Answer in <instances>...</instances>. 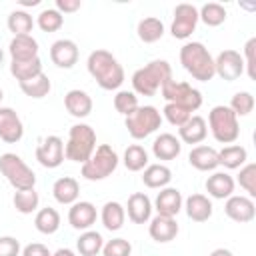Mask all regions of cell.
I'll return each instance as SVG.
<instances>
[{
  "instance_id": "d4e9b609",
  "label": "cell",
  "mask_w": 256,
  "mask_h": 256,
  "mask_svg": "<svg viewBox=\"0 0 256 256\" xmlns=\"http://www.w3.org/2000/svg\"><path fill=\"white\" fill-rule=\"evenodd\" d=\"M182 152V142L174 136V134H160L154 138L152 142V154L156 156V160H174L178 158Z\"/></svg>"
},
{
  "instance_id": "cb8c5ba5",
  "label": "cell",
  "mask_w": 256,
  "mask_h": 256,
  "mask_svg": "<svg viewBox=\"0 0 256 256\" xmlns=\"http://www.w3.org/2000/svg\"><path fill=\"white\" fill-rule=\"evenodd\" d=\"M206 192L208 196L216 198V200H224V198H230L234 194V178L228 174V172H214L212 176L206 178Z\"/></svg>"
},
{
  "instance_id": "5b68a950",
  "label": "cell",
  "mask_w": 256,
  "mask_h": 256,
  "mask_svg": "<svg viewBox=\"0 0 256 256\" xmlns=\"http://www.w3.org/2000/svg\"><path fill=\"white\" fill-rule=\"evenodd\" d=\"M208 126L216 142L220 144H232L240 136V124L238 116L224 104H218L208 114Z\"/></svg>"
},
{
  "instance_id": "1f68e13d",
  "label": "cell",
  "mask_w": 256,
  "mask_h": 256,
  "mask_svg": "<svg viewBox=\"0 0 256 256\" xmlns=\"http://www.w3.org/2000/svg\"><path fill=\"white\" fill-rule=\"evenodd\" d=\"M42 72V60L32 58V60H12L10 62V74L20 82H26Z\"/></svg>"
},
{
  "instance_id": "6da1fadb",
  "label": "cell",
  "mask_w": 256,
  "mask_h": 256,
  "mask_svg": "<svg viewBox=\"0 0 256 256\" xmlns=\"http://www.w3.org/2000/svg\"><path fill=\"white\" fill-rule=\"evenodd\" d=\"M86 68L102 90H118L124 82V68L108 50H92L86 60Z\"/></svg>"
},
{
  "instance_id": "e575fe53",
  "label": "cell",
  "mask_w": 256,
  "mask_h": 256,
  "mask_svg": "<svg viewBox=\"0 0 256 256\" xmlns=\"http://www.w3.org/2000/svg\"><path fill=\"white\" fill-rule=\"evenodd\" d=\"M34 226L40 234H54L60 228V214L56 208H40L34 216Z\"/></svg>"
},
{
  "instance_id": "2e32d148",
  "label": "cell",
  "mask_w": 256,
  "mask_h": 256,
  "mask_svg": "<svg viewBox=\"0 0 256 256\" xmlns=\"http://www.w3.org/2000/svg\"><path fill=\"white\" fill-rule=\"evenodd\" d=\"M178 230H180L178 228V222L172 216H160V214H156L154 218H150V224H148V234L158 244L172 242L178 236Z\"/></svg>"
},
{
  "instance_id": "7dc6e473",
  "label": "cell",
  "mask_w": 256,
  "mask_h": 256,
  "mask_svg": "<svg viewBox=\"0 0 256 256\" xmlns=\"http://www.w3.org/2000/svg\"><path fill=\"white\" fill-rule=\"evenodd\" d=\"M20 252V242L14 236H0V256H18Z\"/></svg>"
},
{
  "instance_id": "44dd1931",
  "label": "cell",
  "mask_w": 256,
  "mask_h": 256,
  "mask_svg": "<svg viewBox=\"0 0 256 256\" xmlns=\"http://www.w3.org/2000/svg\"><path fill=\"white\" fill-rule=\"evenodd\" d=\"M64 108L74 118H86L92 112V98L88 92H84L80 88L68 90L64 96Z\"/></svg>"
},
{
  "instance_id": "f35d334b",
  "label": "cell",
  "mask_w": 256,
  "mask_h": 256,
  "mask_svg": "<svg viewBox=\"0 0 256 256\" xmlns=\"http://www.w3.org/2000/svg\"><path fill=\"white\" fill-rule=\"evenodd\" d=\"M226 16H228L226 8L218 2H206L198 10V20H202L206 26H220V24H224Z\"/></svg>"
},
{
  "instance_id": "5bb4252c",
  "label": "cell",
  "mask_w": 256,
  "mask_h": 256,
  "mask_svg": "<svg viewBox=\"0 0 256 256\" xmlns=\"http://www.w3.org/2000/svg\"><path fill=\"white\" fill-rule=\"evenodd\" d=\"M24 136V126L16 110L8 106H0V140L6 144H16Z\"/></svg>"
},
{
  "instance_id": "603a6c76",
  "label": "cell",
  "mask_w": 256,
  "mask_h": 256,
  "mask_svg": "<svg viewBox=\"0 0 256 256\" xmlns=\"http://www.w3.org/2000/svg\"><path fill=\"white\" fill-rule=\"evenodd\" d=\"M188 162L190 166H194L196 170L200 172H210V170H216L220 164H218V150H214L212 146H204V144H198L190 150L188 154Z\"/></svg>"
},
{
  "instance_id": "30bf717a",
  "label": "cell",
  "mask_w": 256,
  "mask_h": 256,
  "mask_svg": "<svg viewBox=\"0 0 256 256\" xmlns=\"http://www.w3.org/2000/svg\"><path fill=\"white\" fill-rule=\"evenodd\" d=\"M196 24H198V8L194 4H178L174 8V18H172V26H170V32L174 38L178 40H186L192 36V32L196 30Z\"/></svg>"
},
{
  "instance_id": "3957f363",
  "label": "cell",
  "mask_w": 256,
  "mask_h": 256,
  "mask_svg": "<svg viewBox=\"0 0 256 256\" xmlns=\"http://www.w3.org/2000/svg\"><path fill=\"white\" fill-rule=\"evenodd\" d=\"M170 78H172V66L166 60H152L132 74L134 94L156 96V92L162 88V84Z\"/></svg>"
},
{
  "instance_id": "db71d44e",
  "label": "cell",
  "mask_w": 256,
  "mask_h": 256,
  "mask_svg": "<svg viewBox=\"0 0 256 256\" xmlns=\"http://www.w3.org/2000/svg\"><path fill=\"white\" fill-rule=\"evenodd\" d=\"M2 64H4V52H2V48H0V70H2Z\"/></svg>"
},
{
  "instance_id": "60d3db41",
  "label": "cell",
  "mask_w": 256,
  "mask_h": 256,
  "mask_svg": "<svg viewBox=\"0 0 256 256\" xmlns=\"http://www.w3.org/2000/svg\"><path fill=\"white\" fill-rule=\"evenodd\" d=\"M138 96L132 92V90H118L116 96H114V108L116 112H120L124 118L130 116L136 108H138Z\"/></svg>"
},
{
  "instance_id": "83f0119b",
  "label": "cell",
  "mask_w": 256,
  "mask_h": 256,
  "mask_svg": "<svg viewBox=\"0 0 256 256\" xmlns=\"http://www.w3.org/2000/svg\"><path fill=\"white\" fill-rule=\"evenodd\" d=\"M172 180V170L166 164H148L142 172V182L148 188H166Z\"/></svg>"
},
{
  "instance_id": "f907efd6",
  "label": "cell",
  "mask_w": 256,
  "mask_h": 256,
  "mask_svg": "<svg viewBox=\"0 0 256 256\" xmlns=\"http://www.w3.org/2000/svg\"><path fill=\"white\" fill-rule=\"evenodd\" d=\"M208 256H234L228 248H216V250H212Z\"/></svg>"
},
{
  "instance_id": "277c9868",
  "label": "cell",
  "mask_w": 256,
  "mask_h": 256,
  "mask_svg": "<svg viewBox=\"0 0 256 256\" xmlns=\"http://www.w3.org/2000/svg\"><path fill=\"white\" fill-rule=\"evenodd\" d=\"M96 150V132L88 124H74L68 130V142L64 144V158L84 164Z\"/></svg>"
},
{
  "instance_id": "816d5d0a",
  "label": "cell",
  "mask_w": 256,
  "mask_h": 256,
  "mask_svg": "<svg viewBox=\"0 0 256 256\" xmlns=\"http://www.w3.org/2000/svg\"><path fill=\"white\" fill-rule=\"evenodd\" d=\"M52 256H76V254L70 248H58L56 252H52Z\"/></svg>"
},
{
  "instance_id": "11a10c76",
  "label": "cell",
  "mask_w": 256,
  "mask_h": 256,
  "mask_svg": "<svg viewBox=\"0 0 256 256\" xmlns=\"http://www.w3.org/2000/svg\"><path fill=\"white\" fill-rule=\"evenodd\" d=\"M2 98H4V92H2V88H0V102H2Z\"/></svg>"
},
{
  "instance_id": "d6986e66",
  "label": "cell",
  "mask_w": 256,
  "mask_h": 256,
  "mask_svg": "<svg viewBox=\"0 0 256 256\" xmlns=\"http://www.w3.org/2000/svg\"><path fill=\"white\" fill-rule=\"evenodd\" d=\"M182 204H184V198H182L180 190L166 186V188H160V192L156 194L152 208H156V212L160 216H172L174 218L182 210Z\"/></svg>"
},
{
  "instance_id": "484cf974",
  "label": "cell",
  "mask_w": 256,
  "mask_h": 256,
  "mask_svg": "<svg viewBox=\"0 0 256 256\" xmlns=\"http://www.w3.org/2000/svg\"><path fill=\"white\" fill-rule=\"evenodd\" d=\"M52 196H54V200L58 204H66V206L74 204L78 200V196H80V184H78V180L72 178V176L58 178L54 182V186H52Z\"/></svg>"
},
{
  "instance_id": "ffe728a7",
  "label": "cell",
  "mask_w": 256,
  "mask_h": 256,
  "mask_svg": "<svg viewBox=\"0 0 256 256\" xmlns=\"http://www.w3.org/2000/svg\"><path fill=\"white\" fill-rule=\"evenodd\" d=\"M178 140L184 142V144H200L204 142V138L208 136V124L202 116L198 114H192L180 128H178Z\"/></svg>"
},
{
  "instance_id": "4316f807",
  "label": "cell",
  "mask_w": 256,
  "mask_h": 256,
  "mask_svg": "<svg viewBox=\"0 0 256 256\" xmlns=\"http://www.w3.org/2000/svg\"><path fill=\"white\" fill-rule=\"evenodd\" d=\"M8 52L12 60H32V58H38V42L32 34L14 36L8 44Z\"/></svg>"
},
{
  "instance_id": "681fc988",
  "label": "cell",
  "mask_w": 256,
  "mask_h": 256,
  "mask_svg": "<svg viewBox=\"0 0 256 256\" xmlns=\"http://www.w3.org/2000/svg\"><path fill=\"white\" fill-rule=\"evenodd\" d=\"M80 0H56V10L60 14H72L80 8Z\"/></svg>"
},
{
  "instance_id": "d590c367",
  "label": "cell",
  "mask_w": 256,
  "mask_h": 256,
  "mask_svg": "<svg viewBox=\"0 0 256 256\" xmlns=\"http://www.w3.org/2000/svg\"><path fill=\"white\" fill-rule=\"evenodd\" d=\"M20 90H22L26 96L38 100V98L48 96V92L52 90V84H50V78H48L44 72H40L38 76L30 78V80H26V82H20Z\"/></svg>"
},
{
  "instance_id": "b9f144b4",
  "label": "cell",
  "mask_w": 256,
  "mask_h": 256,
  "mask_svg": "<svg viewBox=\"0 0 256 256\" xmlns=\"http://www.w3.org/2000/svg\"><path fill=\"white\" fill-rule=\"evenodd\" d=\"M236 116H248L252 110H254V96L252 92H236L230 100V106H228Z\"/></svg>"
},
{
  "instance_id": "4dcf8cb0",
  "label": "cell",
  "mask_w": 256,
  "mask_h": 256,
  "mask_svg": "<svg viewBox=\"0 0 256 256\" xmlns=\"http://www.w3.org/2000/svg\"><path fill=\"white\" fill-rule=\"evenodd\" d=\"M136 34L138 38L144 42V44H152V42H158L162 36H164V24L160 18L156 16H148V18H142L136 26Z\"/></svg>"
},
{
  "instance_id": "7bdbcfd3",
  "label": "cell",
  "mask_w": 256,
  "mask_h": 256,
  "mask_svg": "<svg viewBox=\"0 0 256 256\" xmlns=\"http://www.w3.org/2000/svg\"><path fill=\"white\" fill-rule=\"evenodd\" d=\"M238 184L248 192V198L256 196V164H244L238 174Z\"/></svg>"
},
{
  "instance_id": "f6af8a7d",
  "label": "cell",
  "mask_w": 256,
  "mask_h": 256,
  "mask_svg": "<svg viewBox=\"0 0 256 256\" xmlns=\"http://www.w3.org/2000/svg\"><path fill=\"white\" fill-rule=\"evenodd\" d=\"M162 114H164V118H166L172 126H176V128H180V126H182V124L192 116V112H190V110H186L184 106L168 104V102H166V106H164Z\"/></svg>"
},
{
  "instance_id": "f5cc1de1",
  "label": "cell",
  "mask_w": 256,
  "mask_h": 256,
  "mask_svg": "<svg viewBox=\"0 0 256 256\" xmlns=\"http://www.w3.org/2000/svg\"><path fill=\"white\" fill-rule=\"evenodd\" d=\"M40 4V0H20V6H38Z\"/></svg>"
},
{
  "instance_id": "52a82bcc",
  "label": "cell",
  "mask_w": 256,
  "mask_h": 256,
  "mask_svg": "<svg viewBox=\"0 0 256 256\" xmlns=\"http://www.w3.org/2000/svg\"><path fill=\"white\" fill-rule=\"evenodd\" d=\"M0 172L14 190H28L36 184L34 170L14 152H4L0 156Z\"/></svg>"
},
{
  "instance_id": "ba28073f",
  "label": "cell",
  "mask_w": 256,
  "mask_h": 256,
  "mask_svg": "<svg viewBox=\"0 0 256 256\" xmlns=\"http://www.w3.org/2000/svg\"><path fill=\"white\" fill-rule=\"evenodd\" d=\"M162 124V114L156 106H138L130 116H126L124 126L134 140H144L154 134Z\"/></svg>"
},
{
  "instance_id": "bcb514c9",
  "label": "cell",
  "mask_w": 256,
  "mask_h": 256,
  "mask_svg": "<svg viewBox=\"0 0 256 256\" xmlns=\"http://www.w3.org/2000/svg\"><path fill=\"white\" fill-rule=\"evenodd\" d=\"M254 54H256V38L252 36V38L244 44V56H242V60H244V72L248 74L250 80L256 78V70H254L256 58H254Z\"/></svg>"
},
{
  "instance_id": "f1b7e54d",
  "label": "cell",
  "mask_w": 256,
  "mask_h": 256,
  "mask_svg": "<svg viewBox=\"0 0 256 256\" xmlns=\"http://www.w3.org/2000/svg\"><path fill=\"white\" fill-rule=\"evenodd\" d=\"M100 220H102V224H104V228H106V230L116 232V230H120V228L124 226L126 210H124V206H122L120 202L110 200V202H106V204L102 206Z\"/></svg>"
},
{
  "instance_id": "ab89813d",
  "label": "cell",
  "mask_w": 256,
  "mask_h": 256,
  "mask_svg": "<svg viewBox=\"0 0 256 256\" xmlns=\"http://www.w3.org/2000/svg\"><path fill=\"white\" fill-rule=\"evenodd\" d=\"M36 24L42 32H56L62 28L64 24V16L56 10V8H44L38 16H36Z\"/></svg>"
},
{
  "instance_id": "8fae6325",
  "label": "cell",
  "mask_w": 256,
  "mask_h": 256,
  "mask_svg": "<svg viewBox=\"0 0 256 256\" xmlns=\"http://www.w3.org/2000/svg\"><path fill=\"white\" fill-rule=\"evenodd\" d=\"M214 72L226 80V82H234L244 74V60L240 56V52L236 50H222L216 58H214Z\"/></svg>"
},
{
  "instance_id": "f546056e",
  "label": "cell",
  "mask_w": 256,
  "mask_h": 256,
  "mask_svg": "<svg viewBox=\"0 0 256 256\" xmlns=\"http://www.w3.org/2000/svg\"><path fill=\"white\" fill-rule=\"evenodd\" d=\"M246 160H248V152L240 144H228L218 152V164L228 170L242 168L246 164Z\"/></svg>"
},
{
  "instance_id": "8992f818",
  "label": "cell",
  "mask_w": 256,
  "mask_h": 256,
  "mask_svg": "<svg viewBox=\"0 0 256 256\" xmlns=\"http://www.w3.org/2000/svg\"><path fill=\"white\" fill-rule=\"evenodd\" d=\"M118 162H120V158H118L116 150L108 144H100V146H96L94 154L82 164L80 172L86 180L98 182V180L108 178L118 168Z\"/></svg>"
},
{
  "instance_id": "c3c4849f",
  "label": "cell",
  "mask_w": 256,
  "mask_h": 256,
  "mask_svg": "<svg viewBox=\"0 0 256 256\" xmlns=\"http://www.w3.org/2000/svg\"><path fill=\"white\" fill-rule=\"evenodd\" d=\"M22 256H52V252L48 250V246H44L40 242H32L22 248Z\"/></svg>"
},
{
  "instance_id": "836d02e7",
  "label": "cell",
  "mask_w": 256,
  "mask_h": 256,
  "mask_svg": "<svg viewBox=\"0 0 256 256\" xmlns=\"http://www.w3.org/2000/svg\"><path fill=\"white\" fill-rule=\"evenodd\" d=\"M6 26H8V30H10L14 36H26V34H30L32 28H34V18H32L24 8L12 10V12L8 14Z\"/></svg>"
},
{
  "instance_id": "7c38bea8",
  "label": "cell",
  "mask_w": 256,
  "mask_h": 256,
  "mask_svg": "<svg viewBox=\"0 0 256 256\" xmlns=\"http://www.w3.org/2000/svg\"><path fill=\"white\" fill-rule=\"evenodd\" d=\"M36 160L44 168H58L64 162V142L60 136H46L36 146Z\"/></svg>"
},
{
  "instance_id": "ac0fdd59",
  "label": "cell",
  "mask_w": 256,
  "mask_h": 256,
  "mask_svg": "<svg viewBox=\"0 0 256 256\" xmlns=\"http://www.w3.org/2000/svg\"><path fill=\"white\" fill-rule=\"evenodd\" d=\"M124 210H126L130 222H134V224H146V222H150L154 208H152V200L144 192H134V194L128 196V202H126Z\"/></svg>"
},
{
  "instance_id": "d6a6232c",
  "label": "cell",
  "mask_w": 256,
  "mask_h": 256,
  "mask_svg": "<svg viewBox=\"0 0 256 256\" xmlns=\"http://www.w3.org/2000/svg\"><path fill=\"white\" fill-rule=\"evenodd\" d=\"M102 246L104 238L96 230H84L76 240V250L80 252V256H96L98 252H102Z\"/></svg>"
},
{
  "instance_id": "7402d4cb",
  "label": "cell",
  "mask_w": 256,
  "mask_h": 256,
  "mask_svg": "<svg viewBox=\"0 0 256 256\" xmlns=\"http://www.w3.org/2000/svg\"><path fill=\"white\" fill-rule=\"evenodd\" d=\"M182 206L186 210V216L190 220H194V222H206V220H210L212 210H214L212 200L208 196H204V194H190L184 200Z\"/></svg>"
},
{
  "instance_id": "e0dca14e",
  "label": "cell",
  "mask_w": 256,
  "mask_h": 256,
  "mask_svg": "<svg viewBox=\"0 0 256 256\" xmlns=\"http://www.w3.org/2000/svg\"><path fill=\"white\" fill-rule=\"evenodd\" d=\"M50 60L58 68H72L78 62V46L70 38H60L50 46Z\"/></svg>"
},
{
  "instance_id": "74e56055",
  "label": "cell",
  "mask_w": 256,
  "mask_h": 256,
  "mask_svg": "<svg viewBox=\"0 0 256 256\" xmlns=\"http://www.w3.org/2000/svg\"><path fill=\"white\" fill-rule=\"evenodd\" d=\"M14 208L20 212V214H32L38 210V204H40V196L34 188H28V190H16L14 192Z\"/></svg>"
},
{
  "instance_id": "9a60e30c",
  "label": "cell",
  "mask_w": 256,
  "mask_h": 256,
  "mask_svg": "<svg viewBox=\"0 0 256 256\" xmlns=\"http://www.w3.org/2000/svg\"><path fill=\"white\" fill-rule=\"evenodd\" d=\"M96 206L88 200H76L74 204H70V210H68V222L72 228L76 230H90L92 224L96 222Z\"/></svg>"
},
{
  "instance_id": "4fadbf2b",
  "label": "cell",
  "mask_w": 256,
  "mask_h": 256,
  "mask_svg": "<svg viewBox=\"0 0 256 256\" xmlns=\"http://www.w3.org/2000/svg\"><path fill=\"white\" fill-rule=\"evenodd\" d=\"M224 212L230 220L238 222V224H246L252 222L256 216V206L252 202V198L242 196V194H232L230 198H226L224 204Z\"/></svg>"
},
{
  "instance_id": "ee69618b",
  "label": "cell",
  "mask_w": 256,
  "mask_h": 256,
  "mask_svg": "<svg viewBox=\"0 0 256 256\" xmlns=\"http://www.w3.org/2000/svg\"><path fill=\"white\" fill-rule=\"evenodd\" d=\"M102 256H132V244L126 238H112L104 242Z\"/></svg>"
},
{
  "instance_id": "7a4b0ae2",
  "label": "cell",
  "mask_w": 256,
  "mask_h": 256,
  "mask_svg": "<svg viewBox=\"0 0 256 256\" xmlns=\"http://www.w3.org/2000/svg\"><path fill=\"white\" fill-rule=\"evenodd\" d=\"M180 64L198 82H208L216 76L214 58L202 42H186L180 48Z\"/></svg>"
},
{
  "instance_id": "8d00e7d4",
  "label": "cell",
  "mask_w": 256,
  "mask_h": 256,
  "mask_svg": "<svg viewBox=\"0 0 256 256\" xmlns=\"http://www.w3.org/2000/svg\"><path fill=\"white\" fill-rule=\"evenodd\" d=\"M126 170L130 172H140L148 166V152L144 150V146L140 144H130L126 150H124V158H122Z\"/></svg>"
},
{
  "instance_id": "9c48e42d",
  "label": "cell",
  "mask_w": 256,
  "mask_h": 256,
  "mask_svg": "<svg viewBox=\"0 0 256 256\" xmlns=\"http://www.w3.org/2000/svg\"><path fill=\"white\" fill-rule=\"evenodd\" d=\"M160 94H162V98L168 104L184 106L190 112H196L202 106V92L196 90V88H192L188 82H180V80L170 78V80H166L162 84Z\"/></svg>"
}]
</instances>
